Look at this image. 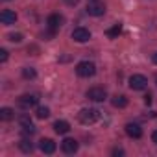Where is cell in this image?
<instances>
[{
    "label": "cell",
    "mask_w": 157,
    "mask_h": 157,
    "mask_svg": "<svg viewBox=\"0 0 157 157\" xmlns=\"http://www.w3.org/2000/svg\"><path fill=\"white\" fill-rule=\"evenodd\" d=\"M98 118H100V111L93 109V107H85V109H82L80 113H78V120H80L82 124H85V126L94 124Z\"/></svg>",
    "instance_id": "obj_1"
},
{
    "label": "cell",
    "mask_w": 157,
    "mask_h": 157,
    "mask_svg": "<svg viewBox=\"0 0 157 157\" xmlns=\"http://www.w3.org/2000/svg\"><path fill=\"white\" fill-rule=\"evenodd\" d=\"M76 74L80 78H91L96 74V65L91 61H80L76 65Z\"/></svg>",
    "instance_id": "obj_2"
},
{
    "label": "cell",
    "mask_w": 157,
    "mask_h": 157,
    "mask_svg": "<svg viewBox=\"0 0 157 157\" xmlns=\"http://www.w3.org/2000/svg\"><path fill=\"white\" fill-rule=\"evenodd\" d=\"M128 83H129V89H133V91H142V89L148 87V80L142 74H133Z\"/></svg>",
    "instance_id": "obj_3"
},
{
    "label": "cell",
    "mask_w": 157,
    "mask_h": 157,
    "mask_svg": "<svg viewBox=\"0 0 157 157\" xmlns=\"http://www.w3.org/2000/svg\"><path fill=\"white\" fill-rule=\"evenodd\" d=\"M39 104V96L37 94H22L19 98V105L22 109H30V107H35Z\"/></svg>",
    "instance_id": "obj_4"
},
{
    "label": "cell",
    "mask_w": 157,
    "mask_h": 157,
    "mask_svg": "<svg viewBox=\"0 0 157 157\" xmlns=\"http://www.w3.org/2000/svg\"><path fill=\"white\" fill-rule=\"evenodd\" d=\"M87 98L93 100V102H104V100L107 98V93H105V89H102V87H93V89L87 91Z\"/></svg>",
    "instance_id": "obj_5"
},
{
    "label": "cell",
    "mask_w": 157,
    "mask_h": 157,
    "mask_svg": "<svg viewBox=\"0 0 157 157\" xmlns=\"http://www.w3.org/2000/svg\"><path fill=\"white\" fill-rule=\"evenodd\" d=\"M72 39L76 41V43H87L89 39H91V32L87 30V28H74V32H72Z\"/></svg>",
    "instance_id": "obj_6"
},
{
    "label": "cell",
    "mask_w": 157,
    "mask_h": 157,
    "mask_svg": "<svg viewBox=\"0 0 157 157\" xmlns=\"http://www.w3.org/2000/svg\"><path fill=\"white\" fill-rule=\"evenodd\" d=\"M87 13L93 15V17H102V15L105 13V6L100 4L98 0H96V2H89V4H87Z\"/></svg>",
    "instance_id": "obj_7"
},
{
    "label": "cell",
    "mask_w": 157,
    "mask_h": 157,
    "mask_svg": "<svg viewBox=\"0 0 157 157\" xmlns=\"http://www.w3.org/2000/svg\"><path fill=\"white\" fill-rule=\"evenodd\" d=\"M46 24H48V28H50L52 32H57V30L63 26V17H61V15H57V13H54V15H50V17H48Z\"/></svg>",
    "instance_id": "obj_8"
},
{
    "label": "cell",
    "mask_w": 157,
    "mask_h": 157,
    "mask_svg": "<svg viewBox=\"0 0 157 157\" xmlns=\"http://www.w3.org/2000/svg\"><path fill=\"white\" fill-rule=\"evenodd\" d=\"M126 133L131 139H140L142 137V128L139 124H135V122H129V124H126Z\"/></svg>",
    "instance_id": "obj_9"
},
{
    "label": "cell",
    "mask_w": 157,
    "mask_h": 157,
    "mask_svg": "<svg viewBox=\"0 0 157 157\" xmlns=\"http://www.w3.org/2000/svg\"><path fill=\"white\" fill-rule=\"evenodd\" d=\"M78 140H74V139H65L63 142H61V150L65 151V153H76L78 151Z\"/></svg>",
    "instance_id": "obj_10"
},
{
    "label": "cell",
    "mask_w": 157,
    "mask_h": 157,
    "mask_svg": "<svg viewBox=\"0 0 157 157\" xmlns=\"http://www.w3.org/2000/svg\"><path fill=\"white\" fill-rule=\"evenodd\" d=\"M0 21H2V24H6V26L15 24V21H17V13L11 11V10H4L2 13H0Z\"/></svg>",
    "instance_id": "obj_11"
},
{
    "label": "cell",
    "mask_w": 157,
    "mask_h": 157,
    "mask_svg": "<svg viewBox=\"0 0 157 157\" xmlns=\"http://www.w3.org/2000/svg\"><path fill=\"white\" fill-rule=\"evenodd\" d=\"M39 148H41V151H43V153L52 155V153L56 151V142H54L52 139H43V140L39 142Z\"/></svg>",
    "instance_id": "obj_12"
},
{
    "label": "cell",
    "mask_w": 157,
    "mask_h": 157,
    "mask_svg": "<svg viewBox=\"0 0 157 157\" xmlns=\"http://www.w3.org/2000/svg\"><path fill=\"white\" fill-rule=\"evenodd\" d=\"M54 131L59 133V135H65V133L70 131V124L67 120H56L54 122Z\"/></svg>",
    "instance_id": "obj_13"
},
{
    "label": "cell",
    "mask_w": 157,
    "mask_h": 157,
    "mask_svg": "<svg viewBox=\"0 0 157 157\" xmlns=\"http://www.w3.org/2000/svg\"><path fill=\"white\" fill-rule=\"evenodd\" d=\"M15 118V111L11 107H2L0 109V120H4V122H10Z\"/></svg>",
    "instance_id": "obj_14"
},
{
    "label": "cell",
    "mask_w": 157,
    "mask_h": 157,
    "mask_svg": "<svg viewBox=\"0 0 157 157\" xmlns=\"http://www.w3.org/2000/svg\"><path fill=\"white\" fill-rule=\"evenodd\" d=\"M111 104H113L115 107H118V109H124V107L128 105V98H126L124 94H117V96H113Z\"/></svg>",
    "instance_id": "obj_15"
},
{
    "label": "cell",
    "mask_w": 157,
    "mask_h": 157,
    "mask_svg": "<svg viewBox=\"0 0 157 157\" xmlns=\"http://www.w3.org/2000/svg\"><path fill=\"white\" fill-rule=\"evenodd\" d=\"M19 148H21L24 153H32V151H33V144H32V140H28V139H22V140L19 142Z\"/></svg>",
    "instance_id": "obj_16"
},
{
    "label": "cell",
    "mask_w": 157,
    "mask_h": 157,
    "mask_svg": "<svg viewBox=\"0 0 157 157\" xmlns=\"http://www.w3.org/2000/svg\"><path fill=\"white\" fill-rule=\"evenodd\" d=\"M120 33H122V26H120V24H115L113 28L107 30V37H109V39H117Z\"/></svg>",
    "instance_id": "obj_17"
},
{
    "label": "cell",
    "mask_w": 157,
    "mask_h": 157,
    "mask_svg": "<svg viewBox=\"0 0 157 157\" xmlns=\"http://www.w3.org/2000/svg\"><path fill=\"white\" fill-rule=\"evenodd\" d=\"M37 74H35V68H32V67H24L22 68V78H26V80H33Z\"/></svg>",
    "instance_id": "obj_18"
},
{
    "label": "cell",
    "mask_w": 157,
    "mask_h": 157,
    "mask_svg": "<svg viewBox=\"0 0 157 157\" xmlns=\"http://www.w3.org/2000/svg\"><path fill=\"white\" fill-rule=\"evenodd\" d=\"M35 117L41 118V120H43V118H48V117H50V109H48V107H37Z\"/></svg>",
    "instance_id": "obj_19"
},
{
    "label": "cell",
    "mask_w": 157,
    "mask_h": 157,
    "mask_svg": "<svg viewBox=\"0 0 157 157\" xmlns=\"http://www.w3.org/2000/svg\"><path fill=\"white\" fill-rule=\"evenodd\" d=\"M22 133H24V135H33V133H35V126H33V124L22 126Z\"/></svg>",
    "instance_id": "obj_20"
},
{
    "label": "cell",
    "mask_w": 157,
    "mask_h": 157,
    "mask_svg": "<svg viewBox=\"0 0 157 157\" xmlns=\"http://www.w3.org/2000/svg\"><path fill=\"white\" fill-rule=\"evenodd\" d=\"M10 41L11 43H21L22 41V33H10Z\"/></svg>",
    "instance_id": "obj_21"
},
{
    "label": "cell",
    "mask_w": 157,
    "mask_h": 157,
    "mask_svg": "<svg viewBox=\"0 0 157 157\" xmlns=\"http://www.w3.org/2000/svg\"><path fill=\"white\" fill-rule=\"evenodd\" d=\"M8 56H10V52H8V50H4V48L0 50V61H2V63H4V61H8Z\"/></svg>",
    "instance_id": "obj_22"
},
{
    "label": "cell",
    "mask_w": 157,
    "mask_h": 157,
    "mask_svg": "<svg viewBox=\"0 0 157 157\" xmlns=\"http://www.w3.org/2000/svg\"><path fill=\"white\" fill-rule=\"evenodd\" d=\"M78 2H80V0H65V4H67V6H76Z\"/></svg>",
    "instance_id": "obj_23"
},
{
    "label": "cell",
    "mask_w": 157,
    "mask_h": 157,
    "mask_svg": "<svg viewBox=\"0 0 157 157\" xmlns=\"http://www.w3.org/2000/svg\"><path fill=\"white\" fill-rule=\"evenodd\" d=\"M144 104H146V105L151 104V94H146V96H144Z\"/></svg>",
    "instance_id": "obj_24"
},
{
    "label": "cell",
    "mask_w": 157,
    "mask_h": 157,
    "mask_svg": "<svg viewBox=\"0 0 157 157\" xmlns=\"http://www.w3.org/2000/svg\"><path fill=\"white\" fill-rule=\"evenodd\" d=\"M113 155H124V150H120V148H115V150H113Z\"/></svg>",
    "instance_id": "obj_25"
},
{
    "label": "cell",
    "mask_w": 157,
    "mask_h": 157,
    "mask_svg": "<svg viewBox=\"0 0 157 157\" xmlns=\"http://www.w3.org/2000/svg\"><path fill=\"white\" fill-rule=\"evenodd\" d=\"M151 140H153V142H155V144H157V129H155V131H153V133H151Z\"/></svg>",
    "instance_id": "obj_26"
},
{
    "label": "cell",
    "mask_w": 157,
    "mask_h": 157,
    "mask_svg": "<svg viewBox=\"0 0 157 157\" xmlns=\"http://www.w3.org/2000/svg\"><path fill=\"white\" fill-rule=\"evenodd\" d=\"M151 59H153V63H155V65H157V52H155V54H153V56H151Z\"/></svg>",
    "instance_id": "obj_27"
},
{
    "label": "cell",
    "mask_w": 157,
    "mask_h": 157,
    "mask_svg": "<svg viewBox=\"0 0 157 157\" xmlns=\"http://www.w3.org/2000/svg\"><path fill=\"white\" fill-rule=\"evenodd\" d=\"M91 2H96V0H91Z\"/></svg>",
    "instance_id": "obj_28"
}]
</instances>
